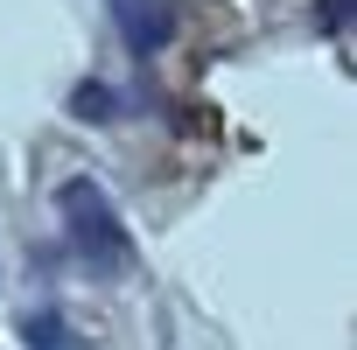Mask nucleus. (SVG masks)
<instances>
[{"label":"nucleus","instance_id":"f257e3e1","mask_svg":"<svg viewBox=\"0 0 357 350\" xmlns=\"http://www.w3.org/2000/svg\"><path fill=\"white\" fill-rule=\"evenodd\" d=\"M56 218H63V238H70V252L98 273V280H112V273H126L133 266V238H126V218L112 211V197L91 183V175H70V183L56 190Z\"/></svg>","mask_w":357,"mask_h":350},{"label":"nucleus","instance_id":"f03ea898","mask_svg":"<svg viewBox=\"0 0 357 350\" xmlns=\"http://www.w3.org/2000/svg\"><path fill=\"white\" fill-rule=\"evenodd\" d=\"M105 8H112V29H119V43L133 56H161L175 43V8L168 0H105Z\"/></svg>","mask_w":357,"mask_h":350},{"label":"nucleus","instance_id":"7ed1b4c3","mask_svg":"<svg viewBox=\"0 0 357 350\" xmlns=\"http://www.w3.org/2000/svg\"><path fill=\"white\" fill-rule=\"evenodd\" d=\"M22 336H29L36 350H70V329H63L56 315H29V322H22Z\"/></svg>","mask_w":357,"mask_h":350},{"label":"nucleus","instance_id":"20e7f679","mask_svg":"<svg viewBox=\"0 0 357 350\" xmlns=\"http://www.w3.org/2000/svg\"><path fill=\"white\" fill-rule=\"evenodd\" d=\"M343 15H350V0H322V36H343Z\"/></svg>","mask_w":357,"mask_h":350}]
</instances>
